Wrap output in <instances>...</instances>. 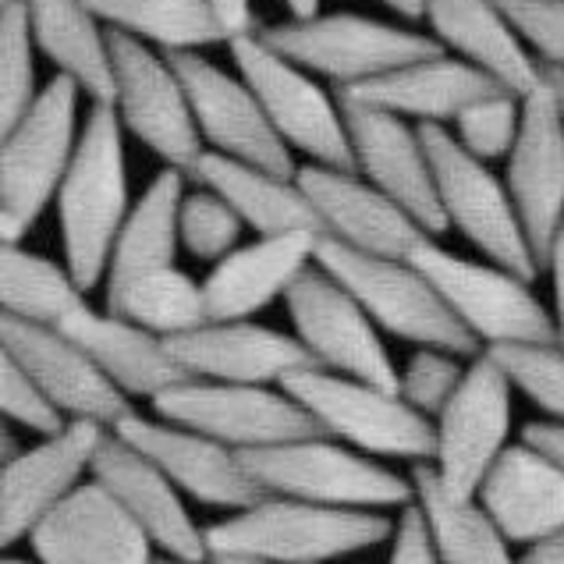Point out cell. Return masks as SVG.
Returning a JSON list of instances; mask_svg holds the SVG:
<instances>
[{
  "label": "cell",
  "instance_id": "obj_1",
  "mask_svg": "<svg viewBox=\"0 0 564 564\" xmlns=\"http://www.w3.org/2000/svg\"><path fill=\"white\" fill-rule=\"evenodd\" d=\"M128 214L132 203H128L124 128L115 107L93 104L68 178L57 192L64 267L86 295L107 284L110 256Z\"/></svg>",
  "mask_w": 564,
  "mask_h": 564
},
{
  "label": "cell",
  "instance_id": "obj_2",
  "mask_svg": "<svg viewBox=\"0 0 564 564\" xmlns=\"http://www.w3.org/2000/svg\"><path fill=\"white\" fill-rule=\"evenodd\" d=\"M394 525L380 511H341L305 505L295 497H263L206 529L209 557H252L267 564H330L394 540Z\"/></svg>",
  "mask_w": 564,
  "mask_h": 564
},
{
  "label": "cell",
  "instance_id": "obj_3",
  "mask_svg": "<svg viewBox=\"0 0 564 564\" xmlns=\"http://www.w3.org/2000/svg\"><path fill=\"white\" fill-rule=\"evenodd\" d=\"M241 462L267 497H295L319 508L380 514L415 505L412 476H398L362 451L334 444V437L246 451Z\"/></svg>",
  "mask_w": 564,
  "mask_h": 564
},
{
  "label": "cell",
  "instance_id": "obj_4",
  "mask_svg": "<svg viewBox=\"0 0 564 564\" xmlns=\"http://www.w3.org/2000/svg\"><path fill=\"white\" fill-rule=\"evenodd\" d=\"M78 89L72 78L54 75L40 100L0 142V235L4 246H22L32 224L57 199L68 178L78 139Z\"/></svg>",
  "mask_w": 564,
  "mask_h": 564
},
{
  "label": "cell",
  "instance_id": "obj_5",
  "mask_svg": "<svg viewBox=\"0 0 564 564\" xmlns=\"http://www.w3.org/2000/svg\"><path fill=\"white\" fill-rule=\"evenodd\" d=\"M316 267L348 288L366 316L387 334L412 341L415 348H441L451 356H479L476 337L465 330L433 281L412 260H387L366 256L330 238H319Z\"/></svg>",
  "mask_w": 564,
  "mask_h": 564
},
{
  "label": "cell",
  "instance_id": "obj_6",
  "mask_svg": "<svg viewBox=\"0 0 564 564\" xmlns=\"http://www.w3.org/2000/svg\"><path fill=\"white\" fill-rule=\"evenodd\" d=\"M260 40L310 75L330 78L334 89L373 83L409 64L447 54L433 36L366 14H316L310 22L288 19L281 25H263Z\"/></svg>",
  "mask_w": 564,
  "mask_h": 564
},
{
  "label": "cell",
  "instance_id": "obj_7",
  "mask_svg": "<svg viewBox=\"0 0 564 564\" xmlns=\"http://www.w3.org/2000/svg\"><path fill=\"white\" fill-rule=\"evenodd\" d=\"M281 387L324 426L327 437L345 441L369 458H405L415 465L433 462L437 426L433 419L419 415L398 391L316 366L292 373Z\"/></svg>",
  "mask_w": 564,
  "mask_h": 564
},
{
  "label": "cell",
  "instance_id": "obj_8",
  "mask_svg": "<svg viewBox=\"0 0 564 564\" xmlns=\"http://www.w3.org/2000/svg\"><path fill=\"white\" fill-rule=\"evenodd\" d=\"M412 263L426 273L433 288L455 313L476 345H554L561 341L554 310L536 299L525 278L494 263H476L447 252L437 238L415 249Z\"/></svg>",
  "mask_w": 564,
  "mask_h": 564
},
{
  "label": "cell",
  "instance_id": "obj_9",
  "mask_svg": "<svg viewBox=\"0 0 564 564\" xmlns=\"http://www.w3.org/2000/svg\"><path fill=\"white\" fill-rule=\"evenodd\" d=\"M419 132H423L433 164V182H437V199L447 217V228H458L487 256V263L533 281L540 273V263L533 249H529L508 182L497 178L447 128L419 124Z\"/></svg>",
  "mask_w": 564,
  "mask_h": 564
},
{
  "label": "cell",
  "instance_id": "obj_10",
  "mask_svg": "<svg viewBox=\"0 0 564 564\" xmlns=\"http://www.w3.org/2000/svg\"><path fill=\"white\" fill-rule=\"evenodd\" d=\"M231 57L288 150L302 153L316 167L356 171V153H351L341 107L330 93L313 83L310 72L270 51L260 32L238 36L231 43Z\"/></svg>",
  "mask_w": 564,
  "mask_h": 564
},
{
  "label": "cell",
  "instance_id": "obj_11",
  "mask_svg": "<svg viewBox=\"0 0 564 564\" xmlns=\"http://www.w3.org/2000/svg\"><path fill=\"white\" fill-rule=\"evenodd\" d=\"M153 415L214 437L224 447L263 451L292 441L327 437L324 426L305 412L284 387H246V383H209L192 380L160 394Z\"/></svg>",
  "mask_w": 564,
  "mask_h": 564
},
{
  "label": "cell",
  "instance_id": "obj_12",
  "mask_svg": "<svg viewBox=\"0 0 564 564\" xmlns=\"http://www.w3.org/2000/svg\"><path fill=\"white\" fill-rule=\"evenodd\" d=\"M110 57H115L118 78L115 110L121 128L132 132L147 150H153L167 167L192 178L206 150L185 83L167 54H156L142 40L110 29Z\"/></svg>",
  "mask_w": 564,
  "mask_h": 564
},
{
  "label": "cell",
  "instance_id": "obj_13",
  "mask_svg": "<svg viewBox=\"0 0 564 564\" xmlns=\"http://www.w3.org/2000/svg\"><path fill=\"white\" fill-rule=\"evenodd\" d=\"M511 380L494 356H479L465 369V380L451 405L441 412L437 451L430 469L455 497H476L482 479L511 447Z\"/></svg>",
  "mask_w": 564,
  "mask_h": 564
},
{
  "label": "cell",
  "instance_id": "obj_14",
  "mask_svg": "<svg viewBox=\"0 0 564 564\" xmlns=\"http://www.w3.org/2000/svg\"><path fill=\"white\" fill-rule=\"evenodd\" d=\"M295 337L319 369L398 391V369L380 341V327L324 267H310L284 299Z\"/></svg>",
  "mask_w": 564,
  "mask_h": 564
},
{
  "label": "cell",
  "instance_id": "obj_15",
  "mask_svg": "<svg viewBox=\"0 0 564 564\" xmlns=\"http://www.w3.org/2000/svg\"><path fill=\"white\" fill-rule=\"evenodd\" d=\"M174 72L185 83L192 115L199 135L214 153L241 160V164L263 167L284 178H299L295 153L273 132L263 104L241 75H228L203 54H167Z\"/></svg>",
  "mask_w": 564,
  "mask_h": 564
},
{
  "label": "cell",
  "instance_id": "obj_16",
  "mask_svg": "<svg viewBox=\"0 0 564 564\" xmlns=\"http://www.w3.org/2000/svg\"><path fill=\"white\" fill-rule=\"evenodd\" d=\"M334 100L348 124L356 171L369 185H377L383 196L405 206L433 238H441L447 231V217L437 199V182H433L423 132L405 118L391 115V110L351 100L341 89H334Z\"/></svg>",
  "mask_w": 564,
  "mask_h": 564
},
{
  "label": "cell",
  "instance_id": "obj_17",
  "mask_svg": "<svg viewBox=\"0 0 564 564\" xmlns=\"http://www.w3.org/2000/svg\"><path fill=\"white\" fill-rule=\"evenodd\" d=\"M0 348L51 394L54 405L68 415V423H96L115 430L121 419L135 412L132 401L89 359V351L61 327H40L4 316L0 319Z\"/></svg>",
  "mask_w": 564,
  "mask_h": 564
},
{
  "label": "cell",
  "instance_id": "obj_18",
  "mask_svg": "<svg viewBox=\"0 0 564 564\" xmlns=\"http://www.w3.org/2000/svg\"><path fill=\"white\" fill-rule=\"evenodd\" d=\"M110 433H118L121 441L142 451L153 465H160V469L167 473L174 487L199 505L228 508L235 514V511L260 505L267 497L256 487V479L249 476L238 451L224 447L214 437H203L196 430L167 423V419H160V415L132 412Z\"/></svg>",
  "mask_w": 564,
  "mask_h": 564
},
{
  "label": "cell",
  "instance_id": "obj_19",
  "mask_svg": "<svg viewBox=\"0 0 564 564\" xmlns=\"http://www.w3.org/2000/svg\"><path fill=\"white\" fill-rule=\"evenodd\" d=\"M299 185L316 209L324 238L337 246L387 260H412L415 249L433 238L405 206L383 196L359 171L305 164L299 167Z\"/></svg>",
  "mask_w": 564,
  "mask_h": 564
},
{
  "label": "cell",
  "instance_id": "obj_20",
  "mask_svg": "<svg viewBox=\"0 0 564 564\" xmlns=\"http://www.w3.org/2000/svg\"><path fill=\"white\" fill-rule=\"evenodd\" d=\"M107 433L110 430L96 423H68L57 437L40 441L0 469V540L4 546L29 540L46 514L83 487V476H93L96 451Z\"/></svg>",
  "mask_w": 564,
  "mask_h": 564
},
{
  "label": "cell",
  "instance_id": "obj_21",
  "mask_svg": "<svg viewBox=\"0 0 564 564\" xmlns=\"http://www.w3.org/2000/svg\"><path fill=\"white\" fill-rule=\"evenodd\" d=\"M93 479L128 511V519L153 540L160 554L209 564L206 529L192 522L185 494L174 487L160 465L121 441L118 433H107L100 451H96Z\"/></svg>",
  "mask_w": 564,
  "mask_h": 564
},
{
  "label": "cell",
  "instance_id": "obj_22",
  "mask_svg": "<svg viewBox=\"0 0 564 564\" xmlns=\"http://www.w3.org/2000/svg\"><path fill=\"white\" fill-rule=\"evenodd\" d=\"M508 192L543 270L564 224V115L543 83L522 100V132L508 156Z\"/></svg>",
  "mask_w": 564,
  "mask_h": 564
},
{
  "label": "cell",
  "instance_id": "obj_23",
  "mask_svg": "<svg viewBox=\"0 0 564 564\" xmlns=\"http://www.w3.org/2000/svg\"><path fill=\"white\" fill-rule=\"evenodd\" d=\"M167 345L174 359L192 373V380L209 383L281 387L292 373L316 366L310 348L295 334L260 327L252 319H231V324L209 319L206 327L174 337Z\"/></svg>",
  "mask_w": 564,
  "mask_h": 564
},
{
  "label": "cell",
  "instance_id": "obj_24",
  "mask_svg": "<svg viewBox=\"0 0 564 564\" xmlns=\"http://www.w3.org/2000/svg\"><path fill=\"white\" fill-rule=\"evenodd\" d=\"M40 564H153L156 546L100 482H83L29 536Z\"/></svg>",
  "mask_w": 564,
  "mask_h": 564
},
{
  "label": "cell",
  "instance_id": "obj_25",
  "mask_svg": "<svg viewBox=\"0 0 564 564\" xmlns=\"http://www.w3.org/2000/svg\"><path fill=\"white\" fill-rule=\"evenodd\" d=\"M319 238L324 235L313 231L273 235L256 238L249 246H238L231 256H224L203 281L209 319L214 324L252 319L273 299H288L302 273L316 267Z\"/></svg>",
  "mask_w": 564,
  "mask_h": 564
},
{
  "label": "cell",
  "instance_id": "obj_26",
  "mask_svg": "<svg viewBox=\"0 0 564 564\" xmlns=\"http://www.w3.org/2000/svg\"><path fill=\"white\" fill-rule=\"evenodd\" d=\"M61 330L89 351V359L100 366V373L128 401L147 398L153 405L160 394H167L182 383H192V373L174 359L164 337L150 334L147 327H139L110 310L86 305Z\"/></svg>",
  "mask_w": 564,
  "mask_h": 564
},
{
  "label": "cell",
  "instance_id": "obj_27",
  "mask_svg": "<svg viewBox=\"0 0 564 564\" xmlns=\"http://www.w3.org/2000/svg\"><path fill=\"white\" fill-rule=\"evenodd\" d=\"M476 497L508 543L525 551L564 529V469L525 441L505 451Z\"/></svg>",
  "mask_w": 564,
  "mask_h": 564
},
{
  "label": "cell",
  "instance_id": "obj_28",
  "mask_svg": "<svg viewBox=\"0 0 564 564\" xmlns=\"http://www.w3.org/2000/svg\"><path fill=\"white\" fill-rule=\"evenodd\" d=\"M341 93L359 104L391 110V115L405 121L415 118L419 124L447 128V121H458L479 100H490V96L508 89L487 72H479L476 64L444 54L433 61L409 64V68H398L383 78H373V83L348 86Z\"/></svg>",
  "mask_w": 564,
  "mask_h": 564
},
{
  "label": "cell",
  "instance_id": "obj_29",
  "mask_svg": "<svg viewBox=\"0 0 564 564\" xmlns=\"http://www.w3.org/2000/svg\"><path fill=\"white\" fill-rule=\"evenodd\" d=\"M423 4L433 40L444 51H455L462 61L476 64L522 100L540 89V64L533 54H525V43L497 8V0H423Z\"/></svg>",
  "mask_w": 564,
  "mask_h": 564
},
{
  "label": "cell",
  "instance_id": "obj_30",
  "mask_svg": "<svg viewBox=\"0 0 564 564\" xmlns=\"http://www.w3.org/2000/svg\"><path fill=\"white\" fill-rule=\"evenodd\" d=\"M36 51L57 64L93 104L115 107L118 78L110 57V29L89 11L86 0H25Z\"/></svg>",
  "mask_w": 564,
  "mask_h": 564
},
{
  "label": "cell",
  "instance_id": "obj_31",
  "mask_svg": "<svg viewBox=\"0 0 564 564\" xmlns=\"http://www.w3.org/2000/svg\"><path fill=\"white\" fill-rule=\"evenodd\" d=\"M192 182L217 192V196L241 217V224L260 238L295 235V231L324 235L316 209L310 196L302 192L299 178H284V174H273V171L241 164V160L206 150L196 174H192Z\"/></svg>",
  "mask_w": 564,
  "mask_h": 564
},
{
  "label": "cell",
  "instance_id": "obj_32",
  "mask_svg": "<svg viewBox=\"0 0 564 564\" xmlns=\"http://www.w3.org/2000/svg\"><path fill=\"white\" fill-rule=\"evenodd\" d=\"M185 182L188 174L164 167L150 182V188L142 192L139 203L128 214L124 228L115 241V256H110V270H107V299L118 295L121 288L139 281L142 273L174 267V256L182 246V203H185Z\"/></svg>",
  "mask_w": 564,
  "mask_h": 564
},
{
  "label": "cell",
  "instance_id": "obj_33",
  "mask_svg": "<svg viewBox=\"0 0 564 564\" xmlns=\"http://www.w3.org/2000/svg\"><path fill=\"white\" fill-rule=\"evenodd\" d=\"M415 505L444 564H519L508 536L479 505V497H455L430 465H415Z\"/></svg>",
  "mask_w": 564,
  "mask_h": 564
},
{
  "label": "cell",
  "instance_id": "obj_34",
  "mask_svg": "<svg viewBox=\"0 0 564 564\" xmlns=\"http://www.w3.org/2000/svg\"><path fill=\"white\" fill-rule=\"evenodd\" d=\"M107 29H118L164 54H196L199 46L235 43L209 0H86Z\"/></svg>",
  "mask_w": 564,
  "mask_h": 564
},
{
  "label": "cell",
  "instance_id": "obj_35",
  "mask_svg": "<svg viewBox=\"0 0 564 564\" xmlns=\"http://www.w3.org/2000/svg\"><path fill=\"white\" fill-rule=\"evenodd\" d=\"M0 305H4V316L25 319V324L64 327L89 302L68 267L22 246H4L0 252Z\"/></svg>",
  "mask_w": 564,
  "mask_h": 564
},
{
  "label": "cell",
  "instance_id": "obj_36",
  "mask_svg": "<svg viewBox=\"0 0 564 564\" xmlns=\"http://www.w3.org/2000/svg\"><path fill=\"white\" fill-rule=\"evenodd\" d=\"M107 310L147 327L164 341H174V337H185L209 324L203 281L188 278L178 267L142 273L139 281L107 299Z\"/></svg>",
  "mask_w": 564,
  "mask_h": 564
},
{
  "label": "cell",
  "instance_id": "obj_37",
  "mask_svg": "<svg viewBox=\"0 0 564 564\" xmlns=\"http://www.w3.org/2000/svg\"><path fill=\"white\" fill-rule=\"evenodd\" d=\"M36 40H32L29 4L25 0H4L0 8V135L32 110L40 100L36 89Z\"/></svg>",
  "mask_w": 564,
  "mask_h": 564
},
{
  "label": "cell",
  "instance_id": "obj_38",
  "mask_svg": "<svg viewBox=\"0 0 564 564\" xmlns=\"http://www.w3.org/2000/svg\"><path fill=\"white\" fill-rule=\"evenodd\" d=\"M505 369L514 391H522L546 415V423L564 426V345H505L482 348Z\"/></svg>",
  "mask_w": 564,
  "mask_h": 564
},
{
  "label": "cell",
  "instance_id": "obj_39",
  "mask_svg": "<svg viewBox=\"0 0 564 564\" xmlns=\"http://www.w3.org/2000/svg\"><path fill=\"white\" fill-rule=\"evenodd\" d=\"M178 228H182V249L188 256H196V260L217 267L224 256H231L238 249L246 224H241V217L217 192L196 185L192 192H185Z\"/></svg>",
  "mask_w": 564,
  "mask_h": 564
},
{
  "label": "cell",
  "instance_id": "obj_40",
  "mask_svg": "<svg viewBox=\"0 0 564 564\" xmlns=\"http://www.w3.org/2000/svg\"><path fill=\"white\" fill-rule=\"evenodd\" d=\"M519 132H522V96L514 93H497L490 100H479L455 121V139L476 160H482V164L497 156H511Z\"/></svg>",
  "mask_w": 564,
  "mask_h": 564
},
{
  "label": "cell",
  "instance_id": "obj_41",
  "mask_svg": "<svg viewBox=\"0 0 564 564\" xmlns=\"http://www.w3.org/2000/svg\"><path fill=\"white\" fill-rule=\"evenodd\" d=\"M465 369L458 356L441 348H415V356L405 362L398 377V394L409 401V405L437 423L441 412L451 405V398L458 394V387L465 380Z\"/></svg>",
  "mask_w": 564,
  "mask_h": 564
},
{
  "label": "cell",
  "instance_id": "obj_42",
  "mask_svg": "<svg viewBox=\"0 0 564 564\" xmlns=\"http://www.w3.org/2000/svg\"><path fill=\"white\" fill-rule=\"evenodd\" d=\"M0 412H4V423L36 433L43 441L57 437L68 426V415L54 405L51 394L4 351H0Z\"/></svg>",
  "mask_w": 564,
  "mask_h": 564
},
{
  "label": "cell",
  "instance_id": "obj_43",
  "mask_svg": "<svg viewBox=\"0 0 564 564\" xmlns=\"http://www.w3.org/2000/svg\"><path fill=\"white\" fill-rule=\"evenodd\" d=\"M497 8L543 68H564V0H497Z\"/></svg>",
  "mask_w": 564,
  "mask_h": 564
},
{
  "label": "cell",
  "instance_id": "obj_44",
  "mask_svg": "<svg viewBox=\"0 0 564 564\" xmlns=\"http://www.w3.org/2000/svg\"><path fill=\"white\" fill-rule=\"evenodd\" d=\"M387 564H444L437 546L430 540V529L419 505L398 511V525H394V540H391V554Z\"/></svg>",
  "mask_w": 564,
  "mask_h": 564
},
{
  "label": "cell",
  "instance_id": "obj_45",
  "mask_svg": "<svg viewBox=\"0 0 564 564\" xmlns=\"http://www.w3.org/2000/svg\"><path fill=\"white\" fill-rule=\"evenodd\" d=\"M522 441H525V444H533V447H540L543 455H551V458L561 465V469H564V426L540 419V423H529V426L522 430Z\"/></svg>",
  "mask_w": 564,
  "mask_h": 564
},
{
  "label": "cell",
  "instance_id": "obj_46",
  "mask_svg": "<svg viewBox=\"0 0 564 564\" xmlns=\"http://www.w3.org/2000/svg\"><path fill=\"white\" fill-rule=\"evenodd\" d=\"M546 270H551V284H554V316H557V334L564 345V224L554 235V246L546 252Z\"/></svg>",
  "mask_w": 564,
  "mask_h": 564
},
{
  "label": "cell",
  "instance_id": "obj_47",
  "mask_svg": "<svg viewBox=\"0 0 564 564\" xmlns=\"http://www.w3.org/2000/svg\"><path fill=\"white\" fill-rule=\"evenodd\" d=\"M209 4L217 8L224 25L235 32V40L249 36V32H260V25H256V14H252V0H209Z\"/></svg>",
  "mask_w": 564,
  "mask_h": 564
},
{
  "label": "cell",
  "instance_id": "obj_48",
  "mask_svg": "<svg viewBox=\"0 0 564 564\" xmlns=\"http://www.w3.org/2000/svg\"><path fill=\"white\" fill-rule=\"evenodd\" d=\"M519 564H564V529H557V533L546 536L543 543L529 546L519 557Z\"/></svg>",
  "mask_w": 564,
  "mask_h": 564
},
{
  "label": "cell",
  "instance_id": "obj_49",
  "mask_svg": "<svg viewBox=\"0 0 564 564\" xmlns=\"http://www.w3.org/2000/svg\"><path fill=\"white\" fill-rule=\"evenodd\" d=\"M380 4H387L394 14H401V19H409V22L426 19V4H423V0H380Z\"/></svg>",
  "mask_w": 564,
  "mask_h": 564
},
{
  "label": "cell",
  "instance_id": "obj_50",
  "mask_svg": "<svg viewBox=\"0 0 564 564\" xmlns=\"http://www.w3.org/2000/svg\"><path fill=\"white\" fill-rule=\"evenodd\" d=\"M540 72H543V86L554 93V100H557L561 115H564V68H543V64H540Z\"/></svg>",
  "mask_w": 564,
  "mask_h": 564
},
{
  "label": "cell",
  "instance_id": "obj_51",
  "mask_svg": "<svg viewBox=\"0 0 564 564\" xmlns=\"http://www.w3.org/2000/svg\"><path fill=\"white\" fill-rule=\"evenodd\" d=\"M0 465H8V462H14L22 455V447H19V437H14V426L11 423H4V430H0Z\"/></svg>",
  "mask_w": 564,
  "mask_h": 564
},
{
  "label": "cell",
  "instance_id": "obj_52",
  "mask_svg": "<svg viewBox=\"0 0 564 564\" xmlns=\"http://www.w3.org/2000/svg\"><path fill=\"white\" fill-rule=\"evenodd\" d=\"M284 8L295 22H310L319 14V0H284Z\"/></svg>",
  "mask_w": 564,
  "mask_h": 564
},
{
  "label": "cell",
  "instance_id": "obj_53",
  "mask_svg": "<svg viewBox=\"0 0 564 564\" xmlns=\"http://www.w3.org/2000/svg\"><path fill=\"white\" fill-rule=\"evenodd\" d=\"M209 564H267V561H252V557H228V554H214Z\"/></svg>",
  "mask_w": 564,
  "mask_h": 564
},
{
  "label": "cell",
  "instance_id": "obj_54",
  "mask_svg": "<svg viewBox=\"0 0 564 564\" xmlns=\"http://www.w3.org/2000/svg\"><path fill=\"white\" fill-rule=\"evenodd\" d=\"M153 564H196V561H185V557H174V554H156Z\"/></svg>",
  "mask_w": 564,
  "mask_h": 564
},
{
  "label": "cell",
  "instance_id": "obj_55",
  "mask_svg": "<svg viewBox=\"0 0 564 564\" xmlns=\"http://www.w3.org/2000/svg\"><path fill=\"white\" fill-rule=\"evenodd\" d=\"M4 564H40V561H22V557H4Z\"/></svg>",
  "mask_w": 564,
  "mask_h": 564
}]
</instances>
